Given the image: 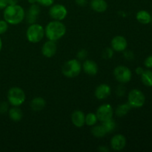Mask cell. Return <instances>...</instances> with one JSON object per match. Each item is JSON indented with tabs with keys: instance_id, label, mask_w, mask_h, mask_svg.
<instances>
[{
	"instance_id": "5",
	"label": "cell",
	"mask_w": 152,
	"mask_h": 152,
	"mask_svg": "<svg viewBox=\"0 0 152 152\" xmlns=\"http://www.w3.org/2000/svg\"><path fill=\"white\" fill-rule=\"evenodd\" d=\"M45 37V28L37 23L30 25L26 31V38L31 43H38Z\"/></svg>"
},
{
	"instance_id": "11",
	"label": "cell",
	"mask_w": 152,
	"mask_h": 152,
	"mask_svg": "<svg viewBox=\"0 0 152 152\" xmlns=\"http://www.w3.org/2000/svg\"><path fill=\"white\" fill-rule=\"evenodd\" d=\"M111 148L114 151H120L125 148L126 145V138L124 135L121 134H116L111 138L110 142Z\"/></svg>"
},
{
	"instance_id": "26",
	"label": "cell",
	"mask_w": 152,
	"mask_h": 152,
	"mask_svg": "<svg viewBox=\"0 0 152 152\" xmlns=\"http://www.w3.org/2000/svg\"><path fill=\"white\" fill-rule=\"evenodd\" d=\"M114 56V50L111 48H107L102 52V57L105 59H111Z\"/></svg>"
},
{
	"instance_id": "31",
	"label": "cell",
	"mask_w": 152,
	"mask_h": 152,
	"mask_svg": "<svg viewBox=\"0 0 152 152\" xmlns=\"http://www.w3.org/2000/svg\"><path fill=\"white\" fill-rule=\"evenodd\" d=\"M126 92V88L123 86H119L116 89V94L118 96H124Z\"/></svg>"
},
{
	"instance_id": "10",
	"label": "cell",
	"mask_w": 152,
	"mask_h": 152,
	"mask_svg": "<svg viewBox=\"0 0 152 152\" xmlns=\"http://www.w3.org/2000/svg\"><path fill=\"white\" fill-rule=\"evenodd\" d=\"M111 45L114 51L119 52V53L123 52L128 47L127 39L123 36H116L111 40Z\"/></svg>"
},
{
	"instance_id": "34",
	"label": "cell",
	"mask_w": 152,
	"mask_h": 152,
	"mask_svg": "<svg viewBox=\"0 0 152 152\" xmlns=\"http://www.w3.org/2000/svg\"><path fill=\"white\" fill-rule=\"evenodd\" d=\"M75 2L77 5L81 6V7H84L88 3V0H75Z\"/></svg>"
},
{
	"instance_id": "24",
	"label": "cell",
	"mask_w": 152,
	"mask_h": 152,
	"mask_svg": "<svg viewBox=\"0 0 152 152\" xmlns=\"http://www.w3.org/2000/svg\"><path fill=\"white\" fill-rule=\"evenodd\" d=\"M98 121L99 120H98L96 113L91 112L86 115V125H87L88 126L92 127V126H95Z\"/></svg>"
},
{
	"instance_id": "23",
	"label": "cell",
	"mask_w": 152,
	"mask_h": 152,
	"mask_svg": "<svg viewBox=\"0 0 152 152\" xmlns=\"http://www.w3.org/2000/svg\"><path fill=\"white\" fill-rule=\"evenodd\" d=\"M102 125L104 127V129H105V132H107V134L113 132L114 130H115L116 127H117V123H116L115 120H114L113 118L109 119V120L102 122Z\"/></svg>"
},
{
	"instance_id": "39",
	"label": "cell",
	"mask_w": 152,
	"mask_h": 152,
	"mask_svg": "<svg viewBox=\"0 0 152 152\" xmlns=\"http://www.w3.org/2000/svg\"><path fill=\"white\" fill-rule=\"evenodd\" d=\"M28 1L31 4H36V3H37V0H28Z\"/></svg>"
},
{
	"instance_id": "9",
	"label": "cell",
	"mask_w": 152,
	"mask_h": 152,
	"mask_svg": "<svg viewBox=\"0 0 152 152\" xmlns=\"http://www.w3.org/2000/svg\"><path fill=\"white\" fill-rule=\"evenodd\" d=\"M96 114L97 116L98 120L100 121L101 123H102V122L105 121V120L113 118V116L114 114V111L111 105L108 103H105L98 107Z\"/></svg>"
},
{
	"instance_id": "29",
	"label": "cell",
	"mask_w": 152,
	"mask_h": 152,
	"mask_svg": "<svg viewBox=\"0 0 152 152\" xmlns=\"http://www.w3.org/2000/svg\"><path fill=\"white\" fill-rule=\"evenodd\" d=\"M123 56H124L125 59H126L127 60H133L134 59V53H133L132 50H125L123 51Z\"/></svg>"
},
{
	"instance_id": "15",
	"label": "cell",
	"mask_w": 152,
	"mask_h": 152,
	"mask_svg": "<svg viewBox=\"0 0 152 152\" xmlns=\"http://www.w3.org/2000/svg\"><path fill=\"white\" fill-rule=\"evenodd\" d=\"M83 71L86 74L89 76H95L97 74L98 71H99V67L96 62L91 59H87L83 62L82 65Z\"/></svg>"
},
{
	"instance_id": "28",
	"label": "cell",
	"mask_w": 152,
	"mask_h": 152,
	"mask_svg": "<svg viewBox=\"0 0 152 152\" xmlns=\"http://www.w3.org/2000/svg\"><path fill=\"white\" fill-rule=\"evenodd\" d=\"M9 105L8 102H0V114H3L5 113L8 112L9 110Z\"/></svg>"
},
{
	"instance_id": "27",
	"label": "cell",
	"mask_w": 152,
	"mask_h": 152,
	"mask_svg": "<svg viewBox=\"0 0 152 152\" xmlns=\"http://www.w3.org/2000/svg\"><path fill=\"white\" fill-rule=\"evenodd\" d=\"M9 24L5 20H0V35L5 34L8 29Z\"/></svg>"
},
{
	"instance_id": "1",
	"label": "cell",
	"mask_w": 152,
	"mask_h": 152,
	"mask_svg": "<svg viewBox=\"0 0 152 152\" xmlns=\"http://www.w3.org/2000/svg\"><path fill=\"white\" fill-rule=\"evenodd\" d=\"M25 10L18 4L14 5H7L3 12L4 19L9 25H19L25 19Z\"/></svg>"
},
{
	"instance_id": "41",
	"label": "cell",
	"mask_w": 152,
	"mask_h": 152,
	"mask_svg": "<svg viewBox=\"0 0 152 152\" xmlns=\"http://www.w3.org/2000/svg\"><path fill=\"white\" fill-rule=\"evenodd\" d=\"M151 22H152V16H151Z\"/></svg>"
},
{
	"instance_id": "2",
	"label": "cell",
	"mask_w": 152,
	"mask_h": 152,
	"mask_svg": "<svg viewBox=\"0 0 152 152\" xmlns=\"http://www.w3.org/2000/svg\"><path fill=\"white\" fill-rule=\"evenodd\" d=\"M66 34V27L62 21L53 20L45 28V37L48 40L56 42Z\"/></svg>"
},
{
	"instance_id": "18",
	"label": "cell",
	"mask_w": 152,
	"mask_h": 152,
	"mask_svg": "<svg viewBox=\"0 0 152 152\" xmlns=\"http://www.w3.org/2000/svg\"><path fill=\"white\" fill-rule=\"evenodd\" d=\"M8 116L11 120L13 122L20 121L23 117L22 110L19 108V107L13 106L11 108H9L8 110Z\"/></svg>"
},
{
	"instance_id": "7",
	"label": "cell",
	"mask_w": 152,
	"mask_h": 152,
	"mask_svg": "<svg viewBox=\"0 0 152 152\" xmlns=\"http://www.w3.org/2000/svg\"><path fill=\"white\" fill-rule=\"evenodd\" d=\"M114 76L115 80L121 84L129 83L132 78V72L130 68L125 65H119L114 70Z\"/></svg>"
},
{
	"instance_id": "25",
	"label": "cell",
	"mask_w": 152,
	"mask_h": 152,
	"mask_svg": "<svg viewBox=\"0 0 152 152\" xmlns=\"http://www.w3.org/2000/svg\"><path fill=\"white\" fill-rule=\"evenodd\" d=\"M26 13L28 14L31 15V16H36V17H38V16L40 13V7L39 4H37V3L36 4H33L30 6L29 9H28V12Z\"/></svg>"
},
{
	"instance_id": "19",
	"label": "cell",
	"mask_w": 152,
	"mask_h": 152,
	"mask_svg": "<svg viewBox=\"0 0 152 152\" xmlns=\"http://www.w3.org/2000/svg\"><path fill=\"white\" fill-rule=\"evenodd\" d=\"M131 109H132V107L128 102L120 104L116 108L115 111H114V114L118 117H123L127 115Z\"/></svg>"
},
{
	"instance_id": "8",
	"label": "cell",
	"mask_w": 152,
	"mask_h": 152,
	"mask_svg": "<svg viewBox=\"0 0 152 152\" xmlns=\"http://www.w3.org/2000/svg\"><path fill=\"white\" fill-rule=\"evenodd\" d=\"M49 16L53 20L62 21L68 16V10L63 4H52L49 9Z\"/></svg>"
},
{
	"instance_id": "6",
	"label": "cell",
	"mask_w": 152,
	"mask_h": 152,
	"mask_svg": "<svg viewBox=\"0 0 152 152\" xmlns=\"http://www.w3.org/2000/svg\"><path fill=\"white\" fill-rule=\"evenodd\" d=\"M128 102L132 108H141L145 102V96L139 89H133L128 94Z\"/></svg>"
},
{
	"instance_id": "17",
	"label": "cell",
	"mask_w": 152,
	"mask_h": 152,
	"mask_svg": "<svg viewBox=\"0 0 152 152\" xmlns=\"http://www.w3.org/2000/svg\"><path fill=\"white\" fill-rule=\"evenodd\" d=\"M46 101L45 100L44 98L41 97V96H37V97L34 98L30 104V106H31L32 111H36V112H38V111L44 109Z\"/></svg>"
},
{
	"instance_id": "35",
	"label": "cell",
	"mask_w": 152,
	"mask_h": 152,
	"mask_svg": "<svg viewBox=\"0 0 152 152\" xmlns=\"http://www.w3.org/2000/svg\"><path fill=\"white\" fill-rule=\"evenodd\" d=\"M7 6V3L6 0H0V10H3Z\"/></svg>"
},
{
	"instance_id": "3",
	"label": "cell",
	"mask_w": 152,
	"mask_h": 152,
	"mask_svg": "<svg viewBox=\"0 0 152 152\" xmlns=\"http://www.w3.org/2000/svg\"><path fill=\"white\" fill-rule=\"evenodd\" d=\"M82 71V64L80 60L72 59L67 61L62 68V73L68 78H74L80 75Z\"/></svg>"
},
{
	"instance_id": "38",
	"label": "cell",
	"mask_w": 152,
	"mask_h": 152,
	"mask_svg": "<svg viewBox=\"0 0 152 152\" xmlns=\"http://www.w3.org/2000/svg\"><path fill=\"white\" fill-rule=\"evenodd\" d=\"M7 3V5H14V4H18L19 0H6Z\"/></svg>"
},
{
	"instance_id": "40",
	"label": "cell",
	"mask_w": 152,
	"mask_h": 152,
	"mask_svg": "<svg viewBox=\"0 0 152 152\" xmlns=\"http://www.w3.org/2000/svg\"><path fill=\"white\" fill-rule=\"evenodd\" d=\"M2 49V40H1V37H0V51Z\"/></svg>"
},
{
	"instance_id": "4",
	"label": "cell",
	"mask_w": 152,
	"mask_h": 152,
	"mask_svg": "<svg viewBox=\"0 0 152 152\" xmlns=\"http://www.w3.org/2000/svg\"><path fill=\"white\" fill-rule=\"evenodd\" d=\"M7 101L12 106L19 107L25 102L26 95L25 91L19 87H12L7 91Z\"/></svg>"
},
{
	"instance_id": "20",
	"label": "cell",
	"mask_w": 152,
	"mask_h": 152,
	"mask_svg": "<svg viewBox=\"0 0 152 152\" xmlns=\"http://www.w3.org/2000/svg\"><path fill=\"white\" fill-rule=\"evenodd\" d=\"M136 19L140 23L147 25L151 22V15L146 10H140L137 13Z\"/></svg>"
},
{
	"instance_id": "14",
	"label": "cell",
	"mask_w": 152,
	"mask_h": 152,
	"mask_svg": "<svg viewBox=\"0 0 152 152\" xmlns=\"http://www.w3.org/2000/svg\"><path fill=\"white\" fill-rule=\"evenodd\" d=\"M71 122L77 128H82L86 125V114L80 110H75L71 114Z\"/></svg>"
},
{
	"instance_id": "12",
	"label": "cell",
	"mask_w": 152,
	"mask_h": 152,
	"mask_svg": "<svg viewBox=\"0 0 152 152\" xmlns=\"http://www.w3.org/2000/svg\"><path fill=\"white\" fill-rule=\"evenodd\" d=\"M56 50H57V46L56 42L51 40H48L42 47V53L43 56L47 58L53 57L56 54Z\"/></svg>"
},
{
	"instance_id": "21",
	"label": "cell",
	"mask_w": 152,
	"mask_h": 152,
	"mask_svg": "<svg viewBox=\"0 0 152 152\" xmlns=\"http://www.w3.org/2000/svg\"><path fill=\"white\" fill-rule=\"evenodd\" d=\"M91 134L94 137L96 138L104 137L107 134V132H105V129L102 126V125H95L92 126L91 128Z\"/></svg>"
},
{
	"instance_id": "37",
	"label": "cell",
	"mask_w": 152,
	"mask_h": 152,
	"mask_svg": "<svg viewBox=\"0 0 152 152\" xmlns=\"http://www.w3.org/2000/svg\"><path fill=\"white\" fill-rule=\"evenodd\" d=\"M98 150H99V151H102V152H108V151H109V148H107V147L105 146V145H101L100 147H99Z\"/></svg>"
},
{
	"instance_id": "22",
	"label": "cell",
	"mask_w": 152,
	"mask_h": 152,
	"mask_svg": "<svg viewBox=\"0 0 152 152\" xmlns=\"http://www.w3.org/2000/svg\"><path fill=\"white\" fill-rule=\"evenodd\" d=\"M141 80L147 87H152V71L145 70L141 75Z\"/></svg>"
},
{
	"instance_id": "32",
	"label": "cell",
	"mask_w": 152,
	"mask_h": 152,
	"mask_svg": "<svg viewBox=\"0 0 152 152\" xmlns=\"http://www.w3.org/2000/svg\"><path fill=\"white\" fill-rule=\"evenodd\" d=\"M88 56V52L87 50H85V49H82V50H79V52L77 53V57L80 60H84Z\"/></svg>"
},
{
	"instance_id": "16",
	"label": "cell",
	"mask_w": 152,
	"mask_h": 152,
	"mask_svg": "<svg viewBox=\"0 0 152 152\" xmlns=\"http://www.w3.org/2000/svg\"><path fill=\"white\" fill-rule=\"evenodd\" d=\"M90 6L94 11L97 13H103L108 8V4L105 0H91Z\"/></svg>"
},
{
	"instance_id": "33",
	"label": "cell",
	"mask_w": 152,
	"mask_h": 152,
	"mask_svg": "<svg viewBox=\"0 0 152 152\" xmlns=\"http://www.w3.org/2000/svg\"><path fill=\"white\" fill-rule=\"evenodd\" d=\"M144 65L147 68H152V55L148 56L146 59H145Z\"/></svg>"
},
{
	"instance_id": "36",
	"label": "cell",
	"mask_w": 152,
	"mask_h": 152,
	"mask_svg": "<svg viewBox=\"0 0 152 152\" xmlns=\"http://www.w3.org/2000/svg\"><path fill=\"white\" fill-rule=\"evenodd\" d=\"M144 71H145V70H144L143 68H142V67H137V68H136V70H135V72H136V74H137V75L141 76L142 73L144 72Z\"/></svg>"
},
{
	"instance_id": "30",
	"label": "cell",
	"mask_w": 152,
	"mask_h": 152,
	"mask_svg": "<svg viewBox=\"0 0 152 152\" xmlns=\"http://www.w3.org/2000/svg\"><path fill=\"white\" fill-rule=\"evenodd\" d=\"M54 2V0H37V4L44 7H50Z\"/></svg>"
},
{
	"instance_id": "13",
	"label": "cell",
	"mask_w": 152,
	"mask_h": 152,
	"mask_svg": "<svg viewBox=\"0 0 152 152\" xmlns=\"http://www.w3.org/2000/svg\"><path fill=\"white\" fill-rule=\"evenodd\" d=\"M111 88L110 87L109 85L108 84H100L96 88L94 92V95L96 96V99H99V100H102L111 95Z\"/></svg>"
}]
</instances>
